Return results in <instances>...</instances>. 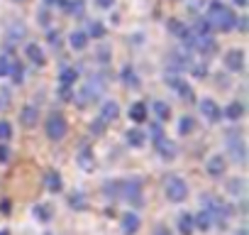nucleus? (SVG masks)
I'll return each instance as SVG.
<instances>
[{
    "label": "nucleus",
    "instance_id": "obj_4",
    "mask_svg": "<svg viewBox=\"0 0 249 235\" xmlns=\"http://www.w3.org/2000/svg\"><path fill=\"white\" fill-rule=\"evenodd\" d=\"M186 196H188V184L178 176H171L166 181V198L174 203H181V201H186Z\"/></svg>",
    "mask_w": 249,
    "mask_h": 235
},
{
    "label": "nucleus",
    "instance_id": "obj_2",
    "mask_svg": "<svg viewBox=\"0 0 249 235\" xmlns=\"http://www.w3.org/2000/svg\"><path fill=\"white\" fill-rule=\"evenodd\" d=\"M120 198L130 201L135 206H142V184L137 179H127V181H120Z\"/></svg>",
    "mask_w": 249,
    "mask_h": 235
},
{
    "label": "nucleus",
    "instance_id": "obj_24",
    "mask_svg": "<svg viewBox=\"0 0 249 235\" xmlns=\"http://www.w3.org/2000/svg\"><path fill=\"white\" fill-rule=\"evenodd\" d=\"M27 57H30L37 66H42V64H44V52H42V47H39V44H35V42H32V44H27Z\"/></svg>",
    "mask_w": 249,
    "mask_h": 235
},
{
    "label": "nucleus",
    "instance_id": "obj_26",
    "mask_svg": "<svg viewBox=\"0 0 249 235\" xmlns=\"http://www.w3.org/2000/svg\"><path fill=\"white\" fill-rule=\"evenodd\" d=\"M59 78H61V86H73L76 78H78V71H76L73 66H66V69L59 74Z\"/></svg>",
    "mask_w": 249,
    "mask_h": 235
},
{
    "label": "nucleus",
    "instance_id": "obj_36",
    "mask_svg": "<svg viewBox=\"0 0 249 235\" xmlns=\"http://www.w3.org/2000/svg\"><path fill=\"white\" fill-rule=\"evenodd\" d=\"M13 137V128H10V123H0V140H3V142H8Z\"/></svg>",
    "mask_w": 249,
    "mask_h": 235
},
{
    "label": "nucleus",
    "instance_id": "obj_47",
    "mask_svg": "<svg viewBox=\"0 0 249 235\" xmlns=\"http://www.w3.org/2000/svg\"><path fill=\"white\" fill-rule=\"evenodd\" d=\"M39 22H42V25H49V18H47V13H42V15H39Z\"/></svg>",
    "mask_w": 249,
    "mask_h": 235
},
{
    "label": "nucleus",
    "instance_id": "obj_43",
    "mask_svg": "<svg viewBox=\"0 0 249 235\" xmlns=\"http://www.w3.org/2000/svg\"><path fill=\"white\" fill-rule=\"evenodd\" d=\"M47 39H49V44H52V47H59V32H56V30H54V32H49V35H47Z\"/></svg>",
    "mask_w": 249,
    "mask_h": 235
},
{
    "label": "nucleus",
    "instance_id": "obj_30",
    "mask_svg": "<svg viewBox=\"0 0 249 235\" xmlns=\"http://www.w3.org/2000/svg\"><path fill=\"white\" fill-rule=\"evenodd\" d=\"M88 35H90L93 39H100V37L105 35V27H103V22H98V20H90V22H88Z\"/></svg>",
    "mask_w": 249,
    "mask_h": 235
},
{
    "label": "nucleus",
    "instance_id": "obj_40",
    "mask_svg": "<svg viewBox=\"0 0 249 235\" xmlns=\"http://www.w3.org/2000/svg\"><path fill=\"white\" fill-rule=\"evenodd\" d=\"M8 159H10V147H8V145H0V162L5 164Z\"/></svg>",
    "mask_w": 249,
    "mask_h": 235
},
{
    "label": "nucleus",
    "instance_id": "obj_28",
    "mask_svg": "<svg viewBox=\"0 0 249 235\" xmlns=\"http://www.w3.org/2000/svg\"><path fill=\"white\" fill-rule=\"evenodd\" d=\"M32 215H35L37 220H42V223H47V220L52 218V208H49V206H42V203H37V206L32 208Z\"/></svg>",
    "mask_w": 249,
    "mask_h": 235
},
{
    "label": "nucleus",
    "instance_id": "obj_8",
    "mask_svg": "<svg viewBox=\"0 0 249 235\" xmlns=\"http://www.w3.org/2000/svg\"><path fill=\"white\" fill-rule=\"evenodd\" d=\"M200 113L205 115V120L208 123H217L220 120V108H217V103L215 100H210V98H205V100H200Z\"/></svg>",
    "mask_w": 249,
    "mask_h": 235
},
{
    "label": "nucleus",
    "instance_id": "obj_13",
    "mask_svg": "<svg viewBox=\"0 0 249 235\" xmlns=\"http://www.w3.org/2000/svg\"><path fill=\"white\" fill-rule=\"evenodd\" d=\"M37 108L35 105H25L22 108V113H20V123L25 125V128H35L37 125Z\"/></svg>",
    "mask_w": 249,
    "mask_h": 235
},
{
    "label": "nucleus",
    "instance_id": "obj_27",
    "mask_svg": "<svg viewBox=\"0 0 249 235\" xmlns=\"http://www.w3.org/2000/svg\"><path fill=\"white\" fill-rule=\"evenodd\" d=\"M78 164H81L86 172H90V169L95 167V159H93V155H90V150H88V147H83V150H81V155H78Z\"/></svg>",
    "mask_w": 249,
    "mask_h": 235
},
{
    "label": "nucleus",
    "instance_id": "obj_23",
    "mask_svg": "<svg viewBox=\"0 0 249 235\" xmlns=\"http://www.w3.org/2000/svg\"><path fill=\"white\" fill-rule=\"evenodd\" d=\"M59 5L71 15H83V0H61Z\"/></svg>",
    "mask_w": 249,
    "mask_h": 235
},
{
    "label": "nucleus",
    "instance_id": "obj_31",
    "mask_svg": "<svg viewBox=\"0 0 249 235\" xmlns=\"http://www.w3.org/2000/svg\"><path fill=\"white\" fill-rule=\"evenodd\" d=\"M210 30H213V27H210V22H208V20H196V22H193V27H191V32H193V35H210Z\"/></svg>",
    "mask_w": 249,
    "mask_h": 235
},
{
    "label": "nucleus",
    "instance_id": "obj_46",
    "mask_svg": "<svg viewBox=\"0 0 249 235\" xmlns=\"http://www.w3.org/2000/svg\"><path fill=\"white\" fill-rule=\"evenodd\" d=\"M232 3H234L237 8H247V3H249V0H232Z\"/></svg>",
    "mask_w": 249,
    "mask_h": 235
},
{
    "label": "nucleus",
    "instance_id": "obj_18",
    "mask_svg": "<svg viewBox=\"0 0 249 235\" xmlns=\"http://www.w3.org/2000/svg\"><path fill=\"white\" fill-rule=\"evenodd\" d=\"M193 223H196V228H200V230H210V225L215 223V218H213L208 211H200L198 215H193Z\"/></svg>",
    "mask_w": 249,
    "mask_h": 235
},
{
    "label": "nucleus",
    "instance_id": "obj_14",
    "mask_svg": "<svg viewBox=\"0 0 249 235\" xmlns=\"http://www.w3.org/2000/svg\"><path fill=\"white\" fill-rule=\"evenodd\" d=\"M242 115H244V105L237 103V100H232V103L225 108V118H227V120H232V123H237Z\"/></svg>",
    "mask_w": 249,
    "mask_h": 235
},
{
    "label": "nucleus",
    "instance_id": "obj_10",
    "mask_svg": "<svg viewBox=\"0 0 249 235\" xmlns=\"http://www.w3.org/2000/svg\"><path fill=\"white\" fill-rule=\"evenodd\" d=\"M140 215L137 213H124L122 215V233L124 235H135L137 230H140Z\"/></svg>",
    "mask_w": 249,
    "mask_h": 235
},
{
    "label": "nucleus",
    "instance_id": "obj_5",
    "mask_svg": "<svg viewBox=\"0 0 249 235\" xmlns=\"http://www.w3.org/2000/svg\"><path fill=\"white\" fill-rule=\"evenodd\" d=\"M227 150H230V157H232L237 164H244L247 150H244V140H242V135H239V133L227 135Z\"/></svg>",
    "mask_w": 249,
    "mask_h": 235
},
{
    "label": "nucleus",
    "instance_id": "obj_29",
    "mask_svg": "<svg viewBox=\"0 0 249 235\" xmlns=\"http://www.w3.org/2000/svg\"><path fill=\"white\" fill-rule=\"evenodd\" d=\"M103 194L107 198H120V181H105L103 184Z\"/></svg>",
    "mask_w": 249,
    "mask_h": 235
},
{
    "label": "nucleus",
    "instance_id": "obj_21",
    "mask_svg": "<svg viewBox=\"0 0 249 235\" xmlns=\"http://www.w3.org/2000/svg\"><path fill=\"white\" fill-rule=\"evenodd\" d=\"M178 230H181V235H191L196 230V223H193V215L191 213H183L178 218Z\"/></svg>",
    "mask_w": 249,
    "mask_h": 235
},
{
    "label": "nucleus",
    "instance_id": "obj_38",
    "mask_svg": "<svg viewBox=\"0 0 249 235\" xmlns=\"http://www.w3.org/2000/svg\"><path fill=\"white\" fill-rule=\"evenodd\" d=\"M8 69H10V57L0 54V76H8Z\"/></svg>",
    "mask_w": 249,
    "mask_h": 235
},
{
    "label": "nucleus",
    "instance_id": "obj_49",
    "mask_svg": "<svg viewBox=\"0 0 249 235\" xmlns=\"http://www.w3.org/2000/svg\"><path fill=\"white\" fill-rule=\"evenodd\" d=\"M237 235H247V230H244V228H242V230H237Z\"/></svg>",
    "mask_w": 249,
    "mask_h": 235
},
{
    "label": "nucleus",
    "instance_id": "obj_48",
    "mask_svg": "<svg viewBox=\"0 0 249 235\" xmlns=\"http://www.w3.org/2000/svg\"><path fill=\"white\" fill-rule=\"evenodd\" d=\"M44 3H47V5H59L61 0H44Z\"/></svg>",
    "mask_w": 249,
    "mask_h": 235
},
{
    "label": "nucleus",
    "instance_id": "obj_42",
    "mask_svg": "<svg viewBox=\"0 0 249 235\" xmlns=\"http://www.w3.org/2000/svg\"><path fill=\"white\" fill-rule=\"evenodd\" d=\"M59 93H61V98H64V100H71V98H73L71 86H61V91H59Z\"/></svg>",
    "mask_w": 249,
    "mask_h": 235
},
{
    "label": "nucleus",
    "instance_id": "obj_9",
    "mask_svg": "<svg viewBox=\"0 0 249 235\" xmlns=\"http://www.w3.org/2000/svg\"><path fill=\"white\" fill-rule=\"evenodd\" d=\"M154 145H157V150H159V155H161L164 159H174V157H176V145H174L169 137L161 135V137L154 140Z\"/></svg>",
    "mask_w": 249,
    "mask_h": 235
},
{
    "label": "nucleus",
    "instance_id": "obj_7",
    "mask_svg": "<svg viewBox=\"0 0 249 235\" xmlns=\"http://www.w3.org/2000/svg\"><path fill=\"white\" fill-rule=\"evenodd\" d=\"M225 66H227L232 74L242 71V69H244V52H242V49H230V52L225 54Z\"/></svg>",
    "mask_w": 249,
    "mask_h": 235
},
{
    "label": "nucleus",
    "instance_id": "obj_16",
    "mask_svg": "<svg viewBox=\"0 0 249 235\" xmlns=\"http://www.w3.org/2000/svg\"><path fill=\"white\" fill-rule=\"evenodd\" d=\"M122 83H124V86H130V88H137V86H140L137 71H135V69H132L130 64L124 66V69H122Z\"/></svg>",
    "mask_w": 249,
    "mask_h": 235
},
{
    "label": "nucleus",
    "instance_id": "obj_3",
    "mask_svg": "<svg viewBox=\"0 0 249 235\" xmlns=\"http://www.w3.org/2000/svg\"><path fill=\"white\" fill-rule=\"evenodd\" d=\"M66 120H64V115L61 113H52L49 115V120H47V135L54 140V142H59V140H64L66 137Z\"/></svg>",
    "mask_w": 249,
    "mask_h": 235
},
{
    "label": "nucleus",
    "instance_id": "obj_41",
    "mask_svg": "<svg viewBox=\"0 0 249 235\" xmlns=\"http://www.w3.org/2000/svg\"><path fill=\"white\" fill-rule=\"evenodd\" d=\"M8 103H10V100H8V91H5V88H0V110H5Z\"/></svg>",
    "mask_w": 249,
    "mask_h": 235
},
{
    "label": "nucleus",
    "instance_id": "obj_22",
    "mask_svg": "<svg viewBox=\"0 0 249 235\" xmlns=\"http://www.w3.org/2000/svg\"><path fill=\"white\" fill-rule=\"evenodd\" d=\"M152 110L157 113V118H159V120L164 123V120H169V118H171V108L164 103V100H154L152 103Z\"/></svg>",
    "mask_w": 249,
    "mask_h": 235
},
{
    "label": "nucleus",
    "instance_id": "obj_32",
    "mask_svg": "<svg viewBox=\"0 0 249 235\" xmlns=\"http://www.w3.org/2000/svg\"><path fill=\"white\" fill-rule=\"evenodd\" d=\"M127 145H130V147H142V145H144V135H142L140 130H130V133H127Z\"/></svg>",
    "mask_w": 249,
    "mask_h": 235
},
{
    "label": "nucleus",
    "instance_id": "obj_11",
    "mask_svg": "<svg viewBox=\"0 0 249 235\" xmlns=\"http://www.w3.org/2000/svg\"><path fill=\"white\" fill-rule=\"evenodd\" d=\"M225 169H227V162H225V157H220V155H213V157L208 159V174H210V176H222V174H225Z\"/></svg>",
    "mask_w": 249,
    "mask_h": 235
},
{
    "label": "nucleus",
    "instance_id": "obj_39",
    "mask_svg": "<svg viewBox=\"0 0 249 235\" xmlns=\"http://www.w3.org/2000/svg\"><path fill=\"white\" fill-rule=\"evenodd\" d=\"M166 86H169V88H178V86H181V78H178L176 74H166Z\"/></svg>",
    "mask_w": 249,
    "mask_h": 235
},
{
    "label": "nucleus",
    "instance_id": "obj_6",
    "mask_svg": "<svg viewBox=\"0 0 249 235\" xmlns=\"http://www.w3.org/2000/svg\"><path fill=\"white\" fill-rule=\"evenodd\" d=\"M105 91V78L103 76H90V81L83 86V93H81V103H86V100H95L100 93Z\"/></svg>",
    "mask_w": 249,
    "mask_h": 235
},
{
    "label": "nucleus",
    "instance_id": "obj_50",
    "mask_svg": "<svg viewBox=\"0 0 249 235\" xmlns=\"http://www.w3.org/2000/svg\"><path fill=\"white\" fill-rule=\"evenodd\" d=\"M0 235H10V233H8V230H0Z\"/></svg>",
    "mask_w": 249,
    "mask_h": 235
},
{
    "label": "nucleus",
    "instance_id": "obj_33",
    "mask_svg": "<svg viewBox=\"0 0 249 235\" xmlns=\"http://www.w3.org/2000/svg\"><path fill=\"white\" fill-rule=\"evenodd\" d=\"M193 128H196V123H193V118H181V123H178V130H181V135H188V133H193Z\"/></svg>",
    "mask_w": 249,
    "mask_h": 235
},
{
    "label": "nucleus",
    "instance_id": "obj_35",
    "mask_svg": "<svg viewBox=\"0 0 249 235\" xmlns=\"http://www.w3.org/2000/svg\"><path fill=\"white\" fill-rule=\"evenodd\" d=\"M176 91L181 93V98H183V100H193V88H191L186 81H181V86H178Z\"/></svg>",
    "mask_w": 249,
    "mask_h": 235
},
{
    "label": "nucleus",
    "instance_id": "obj_15",
    "mask_svg": "<svg viewBox=\"0 0 249 235\" xmlns=\"http://www.w3.org/2000/svg\"><path fill=\"white\" fill-rule=\"evenodd\" d=\"M22 37H25V25H22V22H18V25H10V27H8V44H10V47H13V44H18Z\"/></svg>",
    "mask_w": 249,
    "mask_h": 235
},
{
    "label": "nucleus",
    "instance_id": "obj_44",
    "mask_svg": "<svg viewBox=\"0 0 249 235\" xmlns=\"http://www.w3.org/2000/svg\"><path fill=\"white\" fill-rule=\"evenodd\" d=\"M154 235H171V230H169V228H164V225H159V228L154 230Z\"/></svg>",
    "mask_w": 249,
    "mask_h": 235
},
{
    "label": "nucleus",
    "instance_id": "obj_12",
    "mask_svg": "<svg viewBox=\"0 0 249 235\" xmlns=\"http://www.w3.org/2000/svg\"><path fill=\"white\" fill-rule=\"evenodd\" d=\"M120 115V105L115 103V100H107V103H103V110H100V120L107 125V123H112L115 118Z\"/></svg>",
    "mask_w": 249,
    "mask_h": 235
},
{
    "label": "nucleus",
    "instance_id": "obj_45",
    "mask_svg": "<svg viewBox=\"0 0 249 235\" xmlns=\"http://www.w3.org/2000/svg\"><path fill=\"white\" fill-rule=\"evenodd\" d=\"M95 3H98L100 8H112V3H115V0H95Z\"/></svg>",
    "mask_w": 249,
    "mask_h": 235
},
{
    "label": "nucleus",
    "instance_id": "obj_51",
    "mask_svg": "<svg viewBox=\"0 0 249 235\" xmlns=\"http://www.w3.org/2000/svg\"><path fill=\"white\" fill-rule=\"evenodd\" d=\"M15 3H25V0H15Z\"/></svg>",
    "mask_w": 249,
    "mask_h": 235
},
{
    "label": "nucleus",
    "instance_id": "obj_37",
    "mask_svg": "<svg viewBox=\"0 0 249 235\" xmlns=\"http://www.w3.org/2000/svg\"><path fill=\"white\" fill-rule=\"evenodd\" d=\"M69 206H71V208H86V198H83V194H73V196L69 198Z\"/></svg>",
    "mask_w": 249,
    "mask_h": 235
},
{
    "label": "nucleus",
    "instance_id": "obj_17",
    "mask_svg": "<svg viewBox=\"0 0 249 235\" xmlns=\"http://www.w3.org/2000/svg\"><path fill=\"white\" fill-rule=\"evenodd\" d=\"M130 118L135 123H144L147 120V105L144 103H132L130 105Z\"/></svg>",
    "mask_w": 249,
    "mask_h": 235
},
{
    "label": "nucleus",
    "instance_id": "obj_34",
    "mask_svg": "<svg viewBox=\"0 0 249 235\" xmlns=\"http://www.w3.org/2000/svg\"><path fill=\"white\" fill-rule=\"evenodd\" d=\"M186 30H188V27H186V25H181L178 20H169V32H174L176 37H181Z\"/></svg>",
    "mask_w": 249,
    "mask_h": 235
},
{
    "label": "nucleus",
    "instance_id": "obj_20",
    "mask_svg": "<svg viewBox=\"0 0 249 235\" xmlns=\"http://www.w3.org/2000/svg\"><path fill=\"white\" fill-rule=\"evenodd\" d=\"M44 184H47V189L52 191V194H56V191H61V176H59V172H49L47 176H44Z\"/></svg>",
    "mask_w": 249,
    "mask_h": 235
},
{
    "label": "nucleus",
    "instance_id": "obj_1",
    "mask_svg": "<svg viewBox=\"0 0 249 235\" xmlns=\"http://www.w3.org/2000/svg\"><path fill=\"white\" fill-rule=\"evenodd\" d=\"M205 20L210 22V27H215V30H220V32H230V30L234 27V22H237L234 13H232L227 5H222L220 0H213V3L208 5V18H205Z\"/></svg>",
    "mask_w": 249,
    "mask_h": 235
},
{
    "label": "nucleus",
    "instance_id": "obj_25",
    "mask_svg": "<svg viewBox=\"0 0 249 235\" xmlns=\"http://www.w3.org/2000/svg\"><path fill=\"white\" fill-rule=\"evenodd\" d=\"M8 74L13 76V83H22L25 81V69H22V64H18V61H10V69H8Z\"/></svg>",
    "mask_w": 249,
    "mask_h": 235
},
{
    "label": "nucleus",
    "instance_id": "obj_19",
    "mask_svg": "<svg viewBox=\"0 0 249 235\" xmlns=\"http://www.w3.org/2000/svg\"><path fill=\"white\" fill-rule=\"evenodd\" d=\"M69 44H71V49H86L88 47V35L86 32H73L71 37H69Z\"/></svg>",
    "mask_w": 249,
    "mask_h": 235
}]
</instances>
